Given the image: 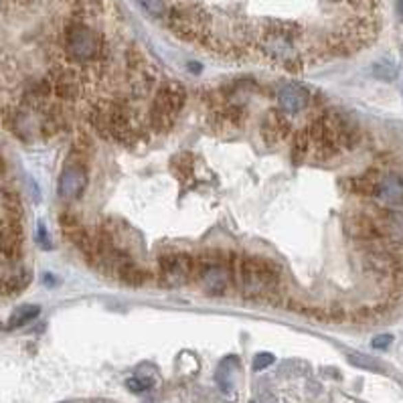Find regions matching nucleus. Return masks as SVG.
I'll return each mask as SVG.
<instances>
[{
    "instance_id": "obj_1",
    "label": "nucleus",
    "mask_w": 403,
    "mask_h": 403,
    "mask_svg": "<svg viewBox=\"0 0 403 403\" xmlns=\"http://www.w3.org/2000/svg\"><path fill=\"white\" fill-rule=\"evenodd\" d=\"M231 284L248 300H274L280 290V265L259 256L229 252Z\"/></svg>"
},
{
    "instance_id": "obj_2",
    "label": "nucleus",
    "mask_w": 403,
    "mask_h": 403,
    "mask_svg": "<svg viewBox=\"0 0 403 403\" xmlns=\"http://www.w3.org/2000/svg\"><path fill=\"white\" fill-rule=\"evenodd\" d=\"M186 100V89L181 81H164L160 87H156L152 96V104L146 113V128L152 134H166L181 113Z\"/></svg>"
},
{
    "instance_id": "obj_3",
    "label": "nucleus",
    "mask_w": 403,
    "mask_h": 403,
    "mask_svg": "<svg viewBox=\"0 0 403 403\" xmlns=\"http://www.w3.org/2000/svg\"><path fill=\"white\" fill-rule=\"evenodd\" d=\"M195 282L201 284L207 296H223L231 286L229 254L205 252L195 256Z\"/></svg>"
},
{
    "instance_id": "obj_4",
    "label": "nucleus",
    "mask_w": 403,
    "mask_h": 403,
    "mask_svg": "<svg viewBox=\"0 0 403 403\" xmlns=\"http://www.w3.org/2000/svg\"><path fill=\"white\" fill-rule=\"evenodd\" d=\"M158 282L166 288H181L188 282H195V256L186 252L160 256Z\"/></svg>"
},
{
    "instance_id": "obj_5",
    "label": "nucleus",
    "mask_w": 403,
    "mask_h": 403,
    "mask_svg": "<svg viewBox=\"0 0 403 403\" xmlns=\"http://www.w3.org/2000/svg\"><path fill=\"white\" fill-rule=\"evenodd\" d=\"M59 225L63 235L74 243L75 248L85 256L87 263L94 265L96 261V250H94V235L83 227V223L75 215L74 211H61L59 215Z\"/></svg>"
},
{
    "instance_id": "obj_6",
    "label": "nucleus",
    "mask_w": 403,
    "mask_h": 403,
    "mask_svg": "<svg viewBox=\"0 0 403 403\" xmlns=\"http://www.w3.org/2000/svg\"><path fill=\"white\" fill-rule=\"evenodd\" d=\"M23 219H12L6 215L0 217V259L8 263L19 261L23 256Z\"/></svg>"
},
{
    "instance_id": "obj_7",
    "label": "nucleus",
    "mask_w": 403,
    "mask_h": 403,
    "mask_svg": "<svg viewBox=\"0 0 403 403\" xmlns=\"http://www.w3.org/2000/svg\"><path fill=\"white\" fill-rule=\"evenodd\" d=\"M85 188H87V171H85V164L74 160L61 173V179H59V197L63 201H75V199H79L83 195Z\"/></svg>"
},
{
    "instance_id": "obj_8",
    "label": "nucleus",
    "mask_w": 403,
    "mask_h": 403,
    "mask_svg": "<svg viewBox=\"0 0 403 403\" xmlns=\"http://www.w3.org/2000/svg\"><path fill=\"white\" fill-rule=\"evenodd\" d=\"M290 134H292V126H290L288 113H284L280 108H274L263 116V120H261V138L265 140V144L274 146V144L290 138Z\"/></svg>"
},
{
    "instance_id": "obj_9",
    "label": "nucleus",
    "mask_w": 403,
    "mask_h": 403,
    "mask_svg": "<svg viewBox=\"0 0 403 403\" xmlns=\"http://www.w3.org/2000/svg\"><path fill=\"white\" fill-rule=\"evenodd\" d=\"M308 104L310 91L300 83H286L278 89V108L288 116L300 113Z\"/></svg>"
},
{
    "instance_id": "obj_10",
    "label": "nucleus",
    "mask_w": 403,
    "mask_h": 403,
    "mask_svg": "<svg viewBox=\"0 0 403 403\" xmlns=\"http://www.w3.org/2000/svg\"><path fill=\"white\" fill-rule=\"evenodd\" d=\"M373 197H377V201L385 207H403V179L393 173L383 175L377 181Z\"/></svg>"
},
{
    "instance_id": "obj_11",
    "label": "nucleus",
    "mask_w": 403,
    "mask_h": 403,
    "mask_svg": "<svg viewBox=\"0 0 403 403\" xmlns=\"http://www.w3.org/2000/svg\"><path fill=\"white\" fill-rule=\"evenodd\" d=\"M345 229L353 239H361V241H369V243H373L381 237L377 221L371 219L365 213H353L349 219L345 221Z\"/></svg>"
},
{
    "instance_id": "obj_12",
    "label": "nucleus",
    "mask_w": 403,
    "mask_h": 403,
    "mask_svg": "<svg viewBox=\"0 0 403 403\" xmlns=\"http://www.w3.org/2000/svg\"><path fill=\"white\" fill-rule=\"evenodd\" d=\"M31 284V272L29 270H17L12 274H6L0 278V296H17Z\"/></svg>"
},
{
    "instance_id": "obj_13",
    "label": "nucleus",
    "mask_w": 403,
    "mask_h": 403,
    "mask_svg": "<svg viewBox=\"0 0 403 403\" xmlns=\"http://www.w3.org/2000/svg\"><path fill=\"white\" fill-rule=\"evenodd\" d=\"M116 278H118L122 284L130 286V288H140V286H144L148 280H150V274H148L144 268H140V265H136L134 261H130V263H126V265H122V268L118 270Z\"/></svg>"
},
{
    "instance_id": "obj_14",
    "label": "nucleus",
    "mask_w": 403,
    "mask_h": 403,
    "mask_svg": "<svg viewBox=\"0 0 403 403\" xmlns=\"http://www.w3.org/2000/svg\"><path fill=\"white\" fill-rule=\"evenodd\" d=\"M0 199H2V211L6 217L12 219H23L25 209H23V199L17 188L12 186H2L0 188Z\"/></svg>"
},
{
    "instance_id": "obj_15",
    "label": "nucleus",
    "mask_w": 403,
    "mask_h": 403,
    "mask_svg": "<svg viewBox=\"0 0 403 403\" xmlns=\"http://www.w3.org/2000/svg\"><path fill=\"white\" fill-rule=\"evenodd\" d=\"M39 314H41V308H39V306H35V304H25V306L17 308V310L10 314V318H8V323H6V329H21V327H25V325H29L31 320H35Z\"/></svg>"
},
{
    "instance_id": "obj_16",
    "label": "nucleus",
    "mask_w": 403,
    "mask_h": 403,
    "mask_svg": "<svg viewBox=\"0 0 403 403\" xmlns=\"http://www.w3.org/2000/svg\"><path fill=\"white\" fill-rule=\"evenodd\" d=\"M173 171L177 173L179 181L183 184L193 183L195 179V168H193V154H177L171 162Z\"/></svg>"
},
{
    "instance_id": "obj_17",
    "label": "nucleus",
    "mask_w": 403,
    "mask_h": 403,
    "mask_svg": "<svg viewBox=\"0 0 403 403\" xmlns=\"http://www.w3.org/2000/svg\"><path fill=\"white\" fill-rule=\"evenodd\" d=\"M310 154V140L306 134V128L296 130L292 136V158L294 164H300L306 156Z\"/></svg>"
},
{
    "instance_id": "obj_18",
    "label": "nucleus",
    "mask_w": 403,
    "mask_h": 403,
    "mask_svg": "<svg viewBox=\"0 0 403 403\" xmlns=\"http://www.w3.org/2000/svg\"><path fill=\"white\" fill-rule=\"evenodd\" d=\"M347 361H349L351 365L359 367V369H367V371H377V373L383 371V367H381L379 361H375V359H371V357H367V355H361V353H351V355H347Z\"/></svg>"
},
{
    "instance_id": "obj_19",
    "label": "nucleus",
    "mask_w": 403,
    "mask_h": 403,
    "mask_svg": "<svg viewBox=\"0 0 403 403\" xmlns=\"http://www.w3.org/2000/svg\"><path fill=\"white\" fill-rule=\"evenodd\" d=\"M138 2H140V6L146 10L148 14H152V17H164L166 14L164 0H138Z\"/></svg>"
},
{
    "instance_id": "obj_20",
    "label": "nucleus",
    "mask_w": 403,
    "mask_h": 403,
    "mask_svg": "<svg viewBox=\"0 0 403 403\" xmlns=\"http://www.w3.org/2000/svg\"><path fill=\"white\" fill-rule=\"evenodd\" d=\"M128 389L130 391H134V393H142V391H146L152 387V379H136V377H132V379H128Z\"/></svg>"
},
{
    "instance_id": "obj_21",
    "label": "nucleus",
    "mask_w": 403,
    "mask_h": 403,
    "mask_svg": "<svg viewBox=\"0 0 403 403\" xmlns=\"http://www.w3.org/2000/svg\"><path fill=\"white\" fill-rule=\"evenodd\" d=\"M37 243L43 248V250H53V243L49 241V233H47V227H45V223L43 221H39L37 225Z\"/></svg>"
},
{
    "instance_id": "obj_22",
    "label": "nucleus",
    "mask_w": 403,
    "mask_h": 403,
    "mask_svg": "<svg viewBox=\"0 0 403 403\" xmlns=\"http://www.w3.org/2000/svg\"><path fill=\"white\" fill-rule=\"evenodd\" d=\"M276 361V357L272 353H257L254 357V371H263L265 367H270Z\"/></svg>"
},
{
    "instance_id": "obj_23",
    "label": "nucleus",
    "mask_w": 403,
    "mask_h": 403,
    "mask_svg": "<svg viewBox=\"0 0 403 403\" xmlns=\"http://www.w3.org/2000/svg\"><path fill=\"white\" fill-rule=\"evenodd\" d=\"M391 342H393V336H391V334H379V336L373 338L371 345H373V349H379V351H381V349H387Z\"/></svg>"
},
{
    "instance_id": "obj_24",
    "label": "nucleus",
    "mask_w": 403,
    "mask_h": 403,
    "mask_svg": "<svg viewBox=\"0 0 403 403\" xmlns=\"http://www.w3.org/2000/svg\"><path fill=\"white\" fill-rule=\"evenodd\" d=\"M6 173H8V164H6V160H4V156L0 154V181L6 177Z\"/></svg>"
},
{
    "instance_id": "obj_25",
    "label": "nucleus",
    "mask_w": 403,
    "mask_h": 403,
    "mask_svg": "<svg viewBox=\"0 0 403 403\" xmlns=\"http://www.w3.org/2000/svg\"><path fill=\"white\" fill-rule=\"evenodd\" d=\"M188 69H190L193 74H199V72H201V65H199V63H188Z\"/></svg>"
},
{
    "instance_id": "obj_26",
    "label": "nucleus",
    "mask_w": 403,
    "mask_h": 403,
    "mask_svg": "<svg viewBox=\"0 0 403 403\" xmlns=\"http://www.w3.org/2000/svg\"><path fill=\"white\" fill-rule=\"evenodd\" d=\"M397 12H400V19L403 21V0H400V2H397Z\"/></svg>"
},
{
    "instance_id": "obj_27",
    "label": "nucleus",
    "mask_w": 403,
    "mask_h": 403,
    "mask_svg": "<svg viewBox=\"0 0 403 403\" xmlns=\"http://www.w3.org/2000/svg\"><path fill=\"white\" fill-rule=\"evenodd\" d=\"M0 10H2V0H0Z\"/></svg>"
},
{
    "instance_id": "obj_28",
    "label": "nucleus",
    "mask_w": 403,
    "mask_h": 403,
    "mask_svg": "<svg viewBox=\"0 0 403 403\" xmlns=\"http://www.w3.org/2000/svg\"><path fill=\"white\" fill-rule=\"evenodd\" d=\"M252 403H254V402H252Z\"/></svg>"
}]
</instances>
